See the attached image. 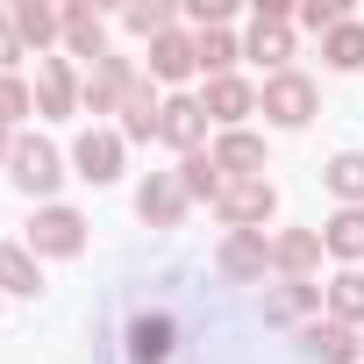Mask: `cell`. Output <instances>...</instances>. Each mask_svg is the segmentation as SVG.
Returning <instances> with one entry per match:
<instances>
[{"mask_svg": "<svg viewBox=\"0 0 364 364\" xmlns=\"http://www.w3.org/2000/svg\"><path fill=\"white\" fill-rule=\"evenodd\" d=\"M0 157H15V129H0Z\"/></svg>", "mask_w": 364, "mask_h": 364, "instance_id": "obj_34", "label": "cell"}, {"mask_svg": "<svg viewBox=\"0 0 364 364\" xmlns=\"http://www.w3.org/2000/svg\"><path fill=\"white\" fill-rule=\"evenodd\" d=\"M72 164H79V178H93V186L122 178V136H114V129H86V136L72 143Z\"/></svg>", "mask_w": 364, "mask_h": 364, "instance_id": "obj_7", "label": "cell"}, {"mask_svg": "<svg viewBox=\"0 0 364 364\" xmlns=\"http://www.w3.org/2000/svg\"><path fill=\"white\" fill-rule=\"evenodd\" d=\"M0 286H8V293H36L43 286V272H36V257L22 243H0Z\"/></svg>", "mask_w": 364, "mask_h": 364, "instance_id": "obj_24", "label": "cell"}, {"mask_svg": "<svg viewBox=\"0 0 364 364\" xmlns=\"http://www.w3.org/2000/svg\"><path fill=\"white\" fill-rule=\"evenodd\" d=\"M321 250H336V257H364V208H343V215L321 229Z\"/></svg>", "mask_w": 364, "mask_h": 364, "instance_id": "obj_23", "label": "cell"}, {"mask_svg": "<svg viewBox=\"0 0 364 364\" xmlns=\"http://www.w3.org/2000/svg\"><path fill=\"white\" fill-rule=\"evenodd\" d=\"M314 307H321V286H307V279H286V286L264 293V314L272 321H293V314H314Z\"/></svg>", "mask_w": 364, "mask_h": 364, "instance_id": "obj_19", "label": "cell"}, {"mask_svg": "<svg viewBox=\"0 0 364 364\" xmlns=\"http://www.w3.org/2000/svg\"><path fill=\"white\" fill-rule=\"evenodd\" d=\"M215 164H222L229 178H264V143H257L250 129H222V143H215Z\"/></svg>", "mask_w": 364, "mask_h": 364, "instance_id": "obj_12", "label": "cell"}, {"mask_svg": "<svg viewBox=\"0 0 364 364\" xmlns=\"http://www.w3.org/2000/svg\"><path fill=\"white\" fill-rule=\"evenodd\" d=\"M307 350H314V364H357L364 357V336L350 321H314L307 328Z\"/></svg>", "mask_w": 364, "mask_h": 364, "instance_id": "obj_13", "label": "cell"}, {"mask_svg": "<svg viewBox=\"0 0 364 364\" xmlns=\"http://www.w3.org/2000/svg\"><path fill=\"white\" fill-rule=\"evenodd\" d=\"M193 50H200V72H208V79H229V65L243 58L229 29H200V36H193Z\"/></svg>", "mask_w": 364, "mask_h": 364, "instance_id": "obj_22", "label": "cell"}, {"mask_svg": "<svg viewBox=\"0 0 364 364\" xmlns=\"http://www.w3.org/2000/svg\"><path fill=\"white\" fill-rule=\"evenodd\" d=\"M157 129H164V100L136 79V86H129V100H122V143H150Z\"/></svg>", "mask_w": 364, "mask_h": 364, "instance_id": "obj_11", "label": "cell"}, {"mask_svg": "<svg viewBox=\"0 0 364 364\" xmlns=\"http://www.w3.org/2000/svg\"><path fill=\"white\" fill-rule=\"evenodd\" d=\"M150 72H157V79H186V72H200V50H193V36L164 29V36L150 43Z\"/></svg>", "mask_w": 364, "mask_h": 364, "instance_id": "obj_17", "label": "cell"}, {"mask_svg": "<svg viewBox=\"0 0 364 364\" xmlns=\"http://www.w3.org/2000/svg\"><path fill=\"white\" fill-rule=\"evenodd\" d=\"M178 178H186V193H193V200H215V193H222V178H229V171H222V164H215L208 150H193L186 164H178Z\"/></svg>", "mask_w": 364, "mask_h": 364, "instance_id": "obj_26", "label": "cell"}, {"mask_svg": "<svg viewBox=\"0 0 364 364\" xmlns=\"http://www.w3.org/2000/svg\"><path fill=\"white\" fill-rule=\"evenodd\" d=\"M22 58V29H15V15H0V72H8Z\"/></svg>", "mask_w": 364, "mask_h": 364, "instance_id": "obj_33", "label": "cell"}, {"mask_svg": "<svg viewBox=\"0 0 364 364\" xmlns=\"http://www.w3.org/2000/svg\"><path fill=\"white\" fill-rule=\"evenodd\" d=\"M65 43H72V58H107V22H100V8H65Z\"/></svg>", "mask_w": 364, "mask_h": 364, "instance_id": "obj_15", "label": "cell"}, {"mask_svg": "<svg viewBox=\"0 0 364 364\" xmlns=\"http://www.w3.org/2000/svg\"><path fill=\"white\" fill-rule=\"evenodd\" d=\"M129 86H136V65H129V58H100L93 79H86V93H79V107H93V114H122Z\"/></svg>", "mask_w": 364, "mask_h": 364, "instance_id": "obj_6", "label": "cell"}, {"mask_svg": "<svg viewBox=\"0 0 364 364\" xmlns=\"http://www.w3.org/2000/svg\"><path fill=\"white\" fill-rule=\"evenodd\" d=\"M257 107H264L279 129H300V122L314 114V79H300V72H272L264 93H257Z\"/></svg>", "mask_w": 364, "mask_h": 364, "instance_id": "obj_2", "label": "cell"}, {"mask_svg": "<svg viewBox=\"0 0 364 364\" xmlns=\"http://www.w3.org/2000/svg\"><path fill=\"white\" fill-rule=\"evenodd\" d=\"M86 250V222L72 208H43L29 222V257H79Z\"/></svg>", "mask_w": 364, "mask_h": 364, "instance_id": "obj_3", "label": "cell"}, {"mask_svg": "<svg viewBox=\"0 0 364 364\" xmlns=\"http://www.w3.org/2000/svg\"><path fill=\"white\" fill-rule=\"evenodd\" d=\"M79 93H86V86L72 79V65H65V58H43V65H36V114H72V107H79Z\"/></svg>", "mask_w": 364, "mask_h": 364, "instance_id": "obj_8", "label": "cell"}, {"mask_svg": "<svg viewBox=\"0 0 364 364\" xmlns=\"http://www.w3.org/2000/svg\"><path fill=\"white\" fill-rule=\"evenodd\" d=\"M321 58H328L336 72H357V65H364V22H343V29H328Z\"/></svg>", "mask_w": 364, "mask_h": 364, "instance_id": "obj_25", "label": "cell"}, {"mask_svg": "<svg viewBox=\"0 0 364 364\" xmlns=\"http://www.w3.org/2000/svg\"><path fill=\"white\" fill-rule=\"evenodd\" d=\"M186 178H178V171H150L143 178V193H136V215L150 222V229H178V215H186Z\"/></svg>", "mask_w": 364, "mask_h": 364, "instance_id": "obj_5", "label": "cell"}, {"mask_svg": "<svg viewBox=\"0 0 364 364\" xmlns=\"http://www.w3.org/2000/svg\"><path fill=\"white\" fill-rule=\"evenodd\" d=\"M243 58H257V65H272V72H286V58H293V29H286V22H264V15H257V29H250V43H243Z\"/></svg>", "mask_w": 364, "mask_h": 364, "instance_id": "obj_18", "label": "cell"}, {"mask_svg": "<svg viewBox=\"0 0 364 364\" xmlns=\"http://www.w3.org/2000/svg\"><path fill=\"white\" fill-rule=\"evenodd\" d=\"M328 321H364V272H336L328 279Z\"/></svg>", "mask_w": 364, "mask_h": 364, "instance_id": "obj_21", "label": "cell"}, {"mask_svg": "<svg viewBox=\"0 0 364 364\" xmlns=\"http://www.w3.org/2000/svg\"><path fill=\"white\" fill-rule=\"evenodd\" d=\"M215 208H222V222H229V229H250V236H257V229L272 222L279 193H272V178H222Z\"/></svg>", "mask_w": 364, "mask_h": 364, "instance_id": "obj_1", "label": "cell"}, {"mask_svg": "<svg viewBox=\"0 0 364 364\" xmlns=\"http://www.w3.org/2000/svg\"><path fill=\"white\" fill-rule=\"evenodd\" d=\"M300 22H307V29H343L350 15H343V0H307V8H300Z\"/></svg>", "mask_w": 364, "mask_h": 364, "instance_id": "obj_30", "label": "cell"}, {"mask_svg": "<svg viewBox=\"0 0 364 364\" xmlns=\"http://www.w3.org/2000/svg\"><path fill=\"white\" fill-rule=\"evenodd\" d=\"M328 186H336L350 208H364V150H343V157L328 164Z\"/></svg>", "mask_w": 364, "mask_h": 364, "instance_id": "obj_27", "label": "cell"}, {"mask_svg": "<svg viewBox=\"0 0 364 364\" xmlns=\"http://www.w3.org/2000/svg\"><path fill=\"white\" fill-rule=\"evenodd\" d=\"M200 107H208V122L236 129V122H243V114L257 107V93H250V86H243V79L229 72V79H208V100H200Z\"/></svg>", "mask_w": 364, "mask_h": 364, "instance_id": "obj_14", "label": "cell"}, {"mask_svg": "<svg viewBox=\"0 0 364 364\" xmlns=\"http://www.w3.org/2000/svg\"><path fill=\"white\" fill-rule=\"evenodd\" d=\"M8 171H15V186H22V193H58V178H65V164H58V150H50L43 136H15Z\"/></svg>", "mask_w": 364, "mask_h": 364, "instance_id": "obj_4", "label": "cell"}, {"mask_svg": "<svg viewBox=\"0 0 364 364\" xmlns=\"http://www.w3.org/2000/svg\"><path fill=\"white\" fill-rule=\"evenodd\" d=\"M157 136H164V143H178V150L193 157V150L208 143V107H200V100H186V93H171V100H164V129H157Z\"/></svg>", "mask_w": 364, "mask_h": 364, "instance_id": "obj_9", "label": "cell"}, {"mask_svg": "<svg viewBox=\"0 0 364 364\" xmlns=\"http://www.w3.org/2000/svg\"><path fill=\"white\" fill-rule=\"evenodd\" d=\"M15 29H22V43H50V36H65V15L58 8H43V0H15Z\"/></svg>", "mask_w": 364, "mask_h": 364, "instance_id": "obj_20", "label": "cell"}, {"mask_svg": "<svg viewBox=\"0 0 364 364\" xmlns=\"http://www.w3.org/2000/svg\"><path fill=\"white\" fill-rule=\"evenodd\" d=\"M314 257H321V236H314V229H286V236H272V264H279L286 279H307Z\"/></svg>", "mask_w": 364, "mask_h": 364, "instance_id": "obj_16", "label": "cell"}, {"mask_svg": "<svg viewBox=\"0 0 364 364\" xmlns=\"http://www.w3.org/2000/svg\"><path fill=\"white\" fill-rule=\"evenodd\" d=\"M22 114H29V86H22L15 72H0V129H15Z\"/></svg>", "mask_w": 364, "mask_h": 364, "instance_id": "obj_29", "label": "cell"}, {"mask_svg": "<svg viewBox=\"0 0 364 364\" xmlns=\"http://www.w3.org/2000/svg\"><path fill=\"white\" fill-rule=\"evenodd\" d=\"M122 22H129L136 36H150V43H157V36L171 29V0H136V8H129Z\"/></svg>", "mask_w": 364, "mask_h": 364, "instance_id": "obj_28", "label": "cell"}, {"mask_svg": "<svg viewBox=\"0 0 364 364\" xmlns=\"http://www.w3.org/2000/svg\"><path fill=\"white\" fill-rule=\"evenodd\" d=\"M186 15H193L200 29H222V22H229V0H186Z\"/></svg>", "mask_w": 364, "mask_h": 364, "instance_id": "obj_31", "label": "cell"}, {"mask_svg": "<svg viewBox=\"0 0 364 364\" xmlns=\"http://www.w3.org/2000/svg\"><path fill=\"white\" fill-rule=\"evenodd\" d=\"M136 357H150V364L164 357V321H143V328H136Z\"/></svg>", "mask_w": 364, "mask_h": 364, "instance_id": "obj_32", "label": "cell"}, {"mask_svg": "<svg viewBox=\"0 0 364 364\" xmlns=\"http://www.w3.org/2000/svg\"><path fill=\"white\" fill-rule=\"evenodd\" d=\"M264 264H272V243L250 236V229H229V243H222V272H229L236 286H250V279H264Z\"/></svg>", "mask_w": 364, "mask_h": 364, "instance_id": "obj_10", "label": "cell"}]
</instances>
